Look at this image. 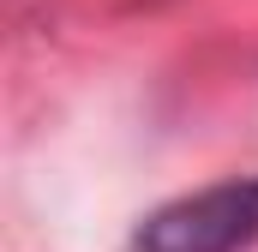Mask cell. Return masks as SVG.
<instances>
[{
    "label": "cell",
    "instance_id": "cell-1",
    "mask_svg": "<svg viewBox=\"0 0 258 252\" xmlns=\"http://www.w3.org/2000/svg\"><path fill=\"white\" fill-rule=\"evenodd\" d=\"M258 240V174L204 186L150 210L132 234V252H240Z\"/></svg>",
    "mask_w": 258,
    "mask_h": 252
}]
</instances>
